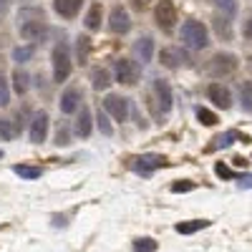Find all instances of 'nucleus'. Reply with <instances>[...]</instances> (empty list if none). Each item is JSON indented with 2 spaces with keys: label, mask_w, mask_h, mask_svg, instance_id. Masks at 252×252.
Masks as SVG:
<instances>
[{
  "label": "nucleus",
  "mask_w": 252,
  "mask_h": 252,
  "mask_svg": "<svg viewBox=\"0 0 252 252\" xmlns=\"http://www.w3.org/2000/svg\"><path fill=\"white\" fill-rule=\"evenodd\" d=\"M18 31L26 40H43L46 33H48V26H46V18H43V10L38 8H23L18 15Z\"/></svg>",
  "instance_id": "1"
},
{
  "label": "nucleus",
  "mask_w": 252,
  "mask_h": 252,
  "mask_svg": "<svg viewBox=\"0 0 252 252\" xmlns=\"http://www.w3.org/2000/svg\"><path fill=\"white\" fill-rule=\"evenodd\" d=\"M182 40L189 48L202 51V48L209 46V33H207V28L199 23V20H187V23L182 26Z\"/></svg>",
  "instance_id": "2"
},
{
  "label": "nucleus",
  "mask_w": 252,
  "mask_h": 252,
  "mask_svg": "<svg viewBox=\"0 0 252 252\" xmlns=\"http://www.w3.org/2000/svg\"><path fill=\"white\" fill-rule=\"evenodd\" d=\"M149 101H152L154 114H169V109H172V89L164 78H154Z\"/></svg>",
  "instance_id": "3"
},
{
  "label": "nucleus",
  "mask_w": 252,
  "mask_h": 252,
  "mask_svg": "<svg viewBox=\"0 0 252 252\" xmlns=\"http://www.w3.org/2000/svg\"><path fill=\"white\" fill-rule=\"evenodd\" d=\"M71 76V51H68V43L61 40L53 48V81H66Z\"/></svg>",
  "instance_id": "4"
},
{
  "label": "nucleus",
  "mask_w": 252,
  "mask_h": 252,
  "mask_svg": "<svg viewBox=\"0 0 252 252\" xmlns=\"http://www.w3.org/2000/svg\"><path fill=\"white\" fill-rule=\"evenodd\" d=\"M169 161H166L164 154H141L136 159H131V169L141 177H152L157 169H161V166H166Z\"/></svg>",
  "instance_id": "5"
},
{
  "label": "nucleus",
  "mask_w": 252,
  "mask_h": 252,
  "mask_svg": "<svg viewBox=\"0 0 252 252\" xmlns=\"http://www.w3.org/2000/svg\"><path fill=\"white\" fill-rule=\"evenodd\" d=\"M207 71L212 73L215 78H224V76H232L237 71V58L232 53H217L212 61H209Z\"/></svg>",
  "instance_id": "6"
},
{
  "label": "nucleus",
  "mask_w": 252,
  "mask_h": 252,
  "mask_svg": "<svg viewBox=\"0 0 252 252\" xmlns=\"http://www.w3.org/2000/svg\"><path fill=\"white\" fill-rule=\"evenodd\" d=\"M154 20L164 33H172V28L177 23V8H174L172 0H159L157 10H154Z\"/></svg>",
  "instance_id": "7"
},
{
  "label": "nucleus",
  "mask_w": 252,
  "mask_h": 252,
  "mask_svg": "<svg viewBox=\"0 0 252 252\" xmlns=\"http://www.w3.org/2000/svg\"><path fill=\"white\" fill-rule=\"evenodd\" d=\"M141 76V66L136 61H129V58H119L116 61V81L124 83V86H134Z\"/></svg>",
  "instance_id": "8"
},
{
  "label": "nucleus",
  "mask_w": 252,
  "mask_h": 252,
  "mask_svg": "<svg viewBox=\"0 0 252 252\" xmlns=\"http://www.w3.org/2000/svg\"><path fill=\"white\" fill-rule=\"evenodd\" d=\"M235 141H242V144H250V136L247 134H240V131H235V129H229V131H224V134H217L212 141L207 144V154H212V152H217V149H227V146H232Z\"/></svg>",
  "instance_id": "9"
},
{
  "label": "nucleus",
  "mask_w": 252,
  "mask_h": 252,
  "mask_svg": "<svg viewBox=\"0 0 252 252\" xmlns=\"http://www.w3.org/2000/svg\"><path fill=\"white\" fill-rule=\"evenodd\" d=\"M159 61H161V66H166V68H182V66L189 63V53L177 48V46H169V48H161Z\"/></svg>",
  "instance_id": "10"
},
{
  "label": "nucleus",
  "mask_w": 252,
  "mask_h": 252,
  "mask_svg": "<svg viewBox=\"0 0 252 252\" xmlns=\"http://www.w3.org/2000/svg\"><path fill=\"white\" fill-rule=\"evenodd\" d=\"M103 109H106L116 121H126V119H129V101H126L124 96L109 94L106 98H103Z\"/></svg>",
  "instance_id": "11"
},
{
  "label": "nucleus",
  "mask_w": 252,
  "mask_h": 252,
  "mask_svg": "<svg viewBox=\"0 0 252 252\" xmlns=\"http://www.w3.org/2000/svg\"><path fill=\"white\" fill-rule=\"evenodd\" d=\"M109 31L116 33V35H124L131 31V20H129V13H126L121 5H116L111 10V18H109Z\"/></svg>",
  "instance_id": "12"
},
{
  "label": "nucleus",
  "mask_w": 252,
  "mask_h": 252,
  "mask_svg": "<svg viewBox=\"0 0 252 252\" xmlns=\"http://www.w3.org/2000/svg\"><path fill=\"white\" fill-rule=\"evenodd\" d=\"M207 96L215 101V106H220L222 111L232 106V94H229L227 86H222V83H212V86L207 89Z\"/></svg>",
  "instance_id": "13"
},
{
  "label": "nucleus",
  "mask_w": 252,
  "mask_h": 252,
  "mask_svg": "<svg viewBox=\"0 0 252 252\" xmlns=\"http://www.w3.org/2000/svg\"><path fill=\"white\" fill-rule=\"evenodd\" d=\"M48 136V114H35L33 116V124H31V141L33 144H40V141H46Z\"/></svg>",
  "instance_id": "14"
},
{
  "label": "nucleus",
  "mask_w": 252,
  "mask_h": 252,
  "mask_svg": "<svg viewBox=\"0 0 252 252\" xmlns=\"http://www.w3.org/2000/svg\"><path fill=\"white\" fill-rule=\"evenodd\" d=\"M78 106H81V91L76 86L63 91V96H61V111L63 114H76Z\"/></svg>",
  "instance_id": "15"
},
{
  "label": "nucleus",
  "mask_w": 252,
  "mask_h": 252,
  "mask_svg": "<svg viewBox=\"0 0 252 252\" xmlns=\"http://www.w3.org/2000/svg\"><path fill=\"white\" fill-rule=\"evenodd\" d=\"M81 3L83 0H53V8L61 18H66V20H73L81 10Z\"/></svg>",
  "instance_id": "16"
},
{
  "label": "nucleus",
  "mask_w": 252,
  "mask_h": 252,
  "mask_svg": "<svg viewBox=\"0 0 252 252\" xmlns=\"http://www.w3.org/2000/svg\"><path fill=\"white\" fill-rule=\"evenodd\" d=\"M134 56H136L141 63H149V61H152V56H154V40H152L149 35L139 38L136 43H134Z\"/></svg>",
  "instance_id": "17"
},
{
  "label": "nucleus",
  "mask_w": 252,
  "mask_h": 252,
  "mask_svg": "<svg viewBox=\"0 0 252 252\" xmlns=\"http://www.w3.org/2000/svg\"><path fill=\"white\" fill-rule=\"evenodd\" d=\"M215 31L222 40H232V15H227V13H217L215 15Z\"/></svg>",
  "instance_id": "18"
},
{
  "label": "nucleus",
  "mask_w": 252,
  "mask_h": 252,
  "mask_svg": "<svg viewBox=\"0 0 252 252\" xmlns=\"http://www.w3.org/2000/svg\"><path fill=\"white\" fill-rule=\"evenodd\" d=\"M91 111H89V106H81V114H78V119H76V134L81 136V139H86L89 134H91Z\"/></svg>",
  "instance_id": "19"
},
{
  "label": "nucleus",
  "mask_w": 252,
  "mask_h": 252,
  "mask_svg": "<svg viewBox=\"0 0 252 252\" xmlns=\"http://www.w3.org/2000/svg\"><path fill=\"white\" fill-rule=\"evenodd\" d=\"M209 224H212L209 220H189V222H179L174 229H177L179 235H194V232H199V229H204Z\"/></svg>",
  "instance_id": "20"
},
{
  "label": "nucleus",
  "mask_w": 252,
  "mask_h": 252,
  "mask_svg": "<svg viewBox=\"0 0 252 252\" xmlns=\"http://www.w3.org/2000/svg\"><path fill=\"white\" fill-rule=\"evenodd\" d=\"M109 83H111V76L106 68H94L91 71V86L96 91H103V89H109Z\"/></svg>",
  "instance_id": "21"
},
{
  "label": "nucleus",
  "mask_w": 252,
  "mask_h": 252,
  "mask_svg": "<svg viewBox=\"0 0 252 252\" xmlns=\"http://www.w3.org/2000/svg\"><path fill=\"white\" fill-rule=\"evenodd\" d=\"M240 106H242V111L252 114V81L240 83Z\"/></svg>",
  "instance_id": "22"
},
{
  "label": "nucleus",
  "mask_w": 252,
  "mask_h": 252,
  "mask_svg": "<svg viewBox=\"0 0 252 252\" xmlns=\"http://www.w3.org/2000/svg\"><path fill=\"white\" fill-rule=\"evenodd\" d=\"M101 15H103L101 3H94L91 10H89V15H86V28H89V31H98V28H101Z\"/></svg>",
  "instance_id": "23"
},
{
  "label": "nucleus",
  "mask_w": 252,
  "mask_h": 252,
  "mask_svg": "<svg viewBox=\"0 0 252 252\" xmlns=\"http://www.w3.org/2000/svg\"><path fill=\"white\" fill-rule=\"evenodd\" d=\"M89 53H91V38L89 35H81L76 40V56L81 61V66H83V63H89Z\"/></svg>",
  "instance_id": "24"
},
{
  "label": "nucleus",
  "mask_w": 252,
  "mask_h": 252,
  "mask_svg": "<svg viewBox=\"0 0 252 252\" xmlns=\"http://www.w3.org/2000/svg\"><path fill=\"white\" fill-rule=\"evenodd\" d=\"M28 81H31V76L26 73V71H13V86H15V94L18 96H23L26 91H28Z\"/></svg>",
  "instance_id": "25"
},
{
  "label": "nucleus",
  "mask_w": 252,
  "mask_h": 252,
  "mask_svg": "<svg viewBox=\"0 0 252 252\" xmlns=\"http://www.w3.org/2000/svg\"><path fill=\"white\" fill-rule=\"evenodd\" d=\"M18 134H20L18 126L10 119H0V139H3V141H13Z\"/></svg>",
  "instance_id": "26"
},
{
  "label": "nucleus",
  "mask_w": 252,
  "mask_h": 252,
  "mask_svg": "<svg viewBox=\"0 0 252 252\" xmlns=\"http://www.w3.org/2000/svg\"><path fill=\"white\" fill-rule=\"evenodd\" d=\"M13 172L18 177H23V179H38L40 174H43V172H40V166H28V164H15Z\"/></svg>",
  "instance_id": "27"
},
{
  "label": "nucleus",
  "mask_w": 252,
  "mask_h": 252,
  "mask_svg": "<svg viewBox=\"0 0 252 252\" xmlns=\"http://www.w3.org/2000/svg\"><path fill=\"white\" fill-rule=\"evenodd\" d=\"M157 240H152V237H139V240H134V252H157Z\"/></svg>",
  "instance_id": "28"
},
{
  "label": "nucleus",
  "mask_w": 252,
  "mask_h": 252,
  "mask_svg": "<svg viewBox=\"0 0 252 252\" xmlns=\"http://www.w3.org/2000/svg\"><path fill=\"white\" fill-rule=\"evenodd\" d=\"M33 53H35V46H18V48L13 51V58H15L18 63H26V61L33 58Z\"/></svg>",
  "instance_id": "29"
},
{
  "label": "nucleus",
  "mask_w": 252,
  "mask_h": 252,
  "mask_svg": "<svg viewBox=\"0 0 252 252\" xmlns=\"http://www.w3.org/2000/svg\"><path fill=\"white\" fill-rule=\"evenodd\" d=\"M197 119H199L204 126H215V124H217V114L209 111V109H204V106L197 109Z\"/></svg>",
  "instance_id": "30"
},
{
  "label": "nucleus",
  "mask_w": 252,
  "mask_h": 252,
  "mask_svg": "<svg viewBox=\"0 0 252 252\" xmlns=\"http://www.w3.org/2000/svg\"><path fill=\"white\" fill-rule=\"evenodd\" d=\"M10 103V91H8V81L3 78V63H0V106Z\"/></svg>",
  "instance_id": "31"
},
{
  "label": "nucleus",
  "mask_w": 252,
  "mask_h": 252,
  "mask_svg": "<svg viewBox=\"0 0 252 252\" xmlns=\"http://www.w3.org/2000/svg\"><path fill=\"white\" fill-rule=\"evenodd\" d=\"M96 121H98V129H101V134H103V136H111V134H114V126L109 124V116L103 114L101 109H98V116H96Z\"/></svg>",
  "instance_id": "32"
},
{
  "label": "nucleus",
  "mask_w": 252,
  "mask_h": 252,
  "mask_svg": "<svg viewBox=\"0 0 252 252\" xmlns=\"http://www.w3.org/2000/svg\"><path fill=\"white\" fill-rule=\"evenodd\" d=\"M192 189H197V184H194V182H189V179H182V182H174V184H172V192H174V194L192 192Z\"/></svg>",
  "instance_id": "33"
},
{
  "label": "nucleus",
  "mask_w": 252,
  "mask_h": 252,
  "mask_svg": "<svg viewBox=\"0 0 252 252\" xmlns=\"http://www.w3.org/2000/svg\"><path fill=\"white\" fill-rule=\"evenodd\" d=\"M215 174H217V177H222V179H237V174H235L232 169H229L227 164H222V161H217V164H215Z\"/></svg>",
  "instance_id": "34"
},
{
  "label": "nucleus",
  "mask_w": 252,
  "mask_h": 252,
  "mask_svg": "<svg viewBox=\"0 0 252 252\" xmlns=\"http://www.w3.org/2000/svg\"><path fill=\"white\" fill-rule=\"evenodd\" d=\"M217 5H220L227 15H235V10H237V3H235V0H217Z\"/></svg>",
  "instance_id": "35"
},
{
  "label": "nucleus",
  "mask_w": 252,
  "mask_h": 252,
  "mask_svg": "<svg viewBox=\"0 0 252 252\" xmlns=\"http://www.w3.org/2000/svg\"><path fill=\"white\" fill-rule=\"evenodd\" d=\"M56 144H68V129L66 126H58V134H56Z\"/></svg>",
  "instance_id": "36"
},
{
  "label": "nucleus",
  "mask_w": 252,
  "mask_h": 252,
  "mask_svg": "<svg viewBox=\"0 0 252 252\" xmlns=\"http://www.w3.org/2000/svg\"><path fill=\"white\" fill-rule=\"evenodd\" d=\"M237 187L240 189H252V174H240L237 177Z\"/></svg>",
  "instance_id": "37"
},
{
  "label": "nucleus",
  "mask_w": 252,
  "mask_h": 252,
  "mask_svg": "<svg viewBox=\"0 0 252 252\" xmlns=\"http://www.w3.org/2000/svg\"><path fill=\"white\" fill-rule=\"evenodd\" d=\"M242 33H245V38L252 43V13H250V18H247V23H245V28H242Z\"/></svg>",
  "instance_id": "38"
},
{
  "label": "nucleus",
  "mask_w": 252,
  "mask_h": 252,
  "mask_svg": "<svg viewBox=\"0 0 252 252\" xmlns=\"http://www.w3.org/2000/svg\"><path fill=\"white\" fill-rule=\"evenodd\" d=\"M131 5H134L136 10H144L146 5H149V0H131Z\"/></svg>",
  "instance_id": "39"
},
{
  "label": "nucleus",
  "mask_w": 252,
  "mask_h": 252,
  "mask_svg": "<svg viewBox=\"0 0 252 252\" xmlns=\"http://www.w3.org/2000/svg\"><path fill=\"white\" fill-rule=\"evenodd\" d=\"M8 8H10V0H0V18L8 13Z\"/></svg>",
  "instance_id": "40"
},
{
  "label": "nucleus",
  "mask_w": 252,
  "mask_h": 252,
  "mask_svg": "<svg viewBox=\"0 0 252 252\" xmlns=\"http://www.w3.org/2000/svg\"><path fill=\"white\" fill-rule=\"evenodd\" d=\"M53 224L56 227H66V217H53Z\"/></svg>",
  "instance_id": "41"
},
{
  "label": "nucleus",
  "mask_w": 252,
  "mask_h": 252,
  "mask_svg": "<svg viewBox=\"0 0 252 252\" xmlns=\"http://www.w3.org/2000/svg\"><path fill=\"white\" fill-rule=\"evenodd\" d=\"M232 161H235V164H237V166H245V164H247V159H242V157H235V159H232Z\"/></svg>",
  "instance_id": "42"
},
{
  "label": "nucleus",
  "mask_w": 252,
  "mask_h": 252,
  "mask_svg": "<svg viewBox=\"0 0 252 252\" xmlns=\"http://www.w3.org/2000/svg\"><path fill=\"white\" fill-rule=\"evenodd\" d=\"M0 159H3V152H0Z\"/></svg>",
  "instance_id": "43"
}]
</instances>
